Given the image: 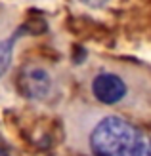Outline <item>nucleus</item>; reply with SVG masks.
I'll return each mask as SVG.
<instances>
[{"label":"nucleus","mask_w":151,"mask_h":156,"mask_svg":"<svg viewBox=\"0 0 151 156\" xmlns=\"http://www.w3.org/2000/svg\"><path fill=\"white\" fill-rule=\"evenodd\" d=\"M75 149L86 156H151V135L124 116L88 108L71 116Z\"/></svg>","instance_id":"1"},{"label":"nucleus","mask_w":151,"mask_h":156,"mask_svg":"<svg viewBox=\"0 0 151 156\" xmlns=\"http://www.w3.org/2000/svg\"><path fill=\"white\" fill-rule=\"evenodd\" d=\"M90 88H92V95L96 97V101H100L103 105H119L128 95L126 80L111 71L98 73L92 78Z\"/></svg>","instance_id":"2"},{"label":"nucleus","mask_w":151,"mask_h":156,"mask_svg":"<svg viewBox=\"0 0 151 156\" xmlns=\"http://www.w3.org/2000/svg\"><path fill=\"white\" fill-rule=\"evenodd\" d=\"M17 90L27 99H44L52 90V76L38 65H27L17 74Z\"/></svg>","instance_id":"3"},{"label":"nucleus","mask_w":151,"mask_h":156,"mask_svg":"<svg viewBox=\"0 0 151 156\" xmlns=\"http://www.w3.org/2000/svg\"><path fill=\"white\" fill-rule=\"evenodd\" d=\"M13 40H15V34L12 38L2 42V48H0V55H2V74H6L8 67H10V57H12V46H13Z\"/></svg>","instance_id":"4"},{"label":"nucleus","mask_w":151,"mask_h":156,"mask_svg":"<svg viewBox=\"0 0 151 156\" xmlns=\"http://www.w3.org/2000/svg\"><path fill=\"white\" fill-rule=\"evenodd\" d=\"M82 2L86 4V6H94V8H98V6H103L107 2V0H82Z\"/></svg>","instance_id":"5"},{"label":"nucleus","mask_w":151,"mask_h":156,"mask_svg":"<svg viewBox=\"0 0 151 156\" xmlns=\"http://www.w3.org/2000/svg\"><path fill=\"white\" fill-rule=\"evenodd\" d=\"M2 156H8V149H6V147L2 149Z\"/></svg>","instance_id":"6"}]
</instances>
